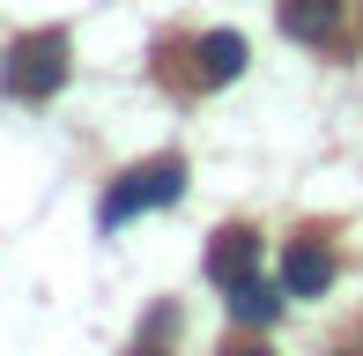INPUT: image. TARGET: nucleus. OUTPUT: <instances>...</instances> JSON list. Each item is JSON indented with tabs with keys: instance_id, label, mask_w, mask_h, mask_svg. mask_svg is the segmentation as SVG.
I'll use <instances>...</instances> for the list:
<instances>
[{
	"instance_id": "1",
	"label": "nucleus",
	"mask_w": 363,
	"mask_h": 356,
	"mask_svg": "<svg viewBox=\"0 0 363 356\" xmlns=\"http://www.w3.org/2000/svg\"><path fill=\"white\" fill-rule=\"evenodd\" d=\"M74 74V45L67 30H30V38L8 45V60H0V89L23 96V104H45V96H60Z\"/></svg>"
},
{
	"instance_id": "2",
	"label": "nucleus",
	"mask_w": 363,
	"mask_h": 356,
	"mask_svg": "<svg viewBox=\"0 0 363 356\" xmlns=\"http://www.w3.org/2000/svg\"><path fill=\"white\" fill-rule=\"evenodd\" d=\"M178 193H186V164H178V156H148V164H134L126 178H111V193L96 201V223L119 230V223H134L141 208H171Z\"/></svg>"
},
{
	"instance_id": "3",
	"label": "nucleus",
	"mask_w": 363,
	"mask_h": 356,
	"mask_svg": "<svg viewBox=\"0 0 363 356\" xmlns=\"http://www.w3.org/2000/svg\"><path fill=\"white\" fill-rule=\"evenodd\" d=\"M282 289H289V297H326V289H334V252H326L319 238H289Z\"/></svg>"
},
{
	"instance_id": "4",
	"label": "nucleus",
	"mask_w": 363,
	"mask_h": 356,
	"mask_svg": "<svg viewBox=\"0 0 363 356\" xmlns=\"http://www.w3.org/2000/svg\"><path fill=\"white\" fill-rule=\"evenodd\" d=\"M193 60H201L193 82H201V89H223V82H238V74H245V60H252V52H245L238 30H208V38L193 45Z\"/></svg>"
},
{
	"instance_id": "5",
	"label": "nucleus",
	"mask_w": 363,
	"mask_h": 356,
	"mask_svg": "<svg viewBox=\"0 0 363 356\" xmlns=\"http://www.w3.org/2000/svg\"><path fill=\"white\" fill-rule=\"evenodd\" d=\"M252 267H259V238L252 230H216V238H208V282H216V289L245 282Z\"/></svg>"
},
{
	"instance_id": "6",
	"label": "nucleus",
	"mask_w": 363,
	"mask_h": 356,
	"mask_svg": "<svg viewBox=\"0 0 363 356\" xmlns=\"http://www.w3.org/2000/svg\"><path fill=\"white\" fill-rule=\"evenodd\" d=\"M349 15V0H282V38L296 45H326Z\"/></svg>"
},
{
	"instance_id": "7",
	"label": "nucleus",
	"mask_w": 363,
	"mask_h": 356,
	"mask_svg": "<svg viewBox=\"0 0 363 356\" xmlns=\"http://www.w3.org/2000/svg\"><path fill=\"white\" fill-rule=\"evenodd\" d=\"M282 297H289V289H282V282H259V274H245V282L223 289L230 319H245V327H267V319H282Z\"/></svg>"
},
{
	"instance_id": "8",
	"label": "nucleus",
	"mask_w": 363,
	"mask_h": 356,
	"mask_svg": "<svg viewBox=\"0 0 363 356\" xmlns=\"http://www.w3.org/2000/svg\"><path fill=\"white\" fill-rule=\"evenodd\" d=\"M163 334H178V304H156V312H148V327H141L134 356H163Z\"/></svg>"
},
{
	"instance_id": "9",
	"label": "nucleus",
	"mask_w": 363,
	"mask_h": 356,
	"mask_svg": "<svg viewBox=\"0 0 363 356\" xmlns=\"http://www.w3.org/2000/svg\"><path fill=\"white\" fill-rule=\"evenodd\" d=\"M223 356H274V349H259V342H230Z\"/></svg>"
},
{
	"instance_id": "10",
	"label": "nucleus",
	"mask_w": 363,
	"mask_h": 356,
	"mask_svg": "<svg viewBox=\"0 0 363 356\" xmlns=\"http://www.w3.org/2000/svg\"><path fill=\"white\" fill-rule=\"evenodd\" d=\"M334 356H363V342H341V349H334Z\"/></svg>"
}]
</instances>
